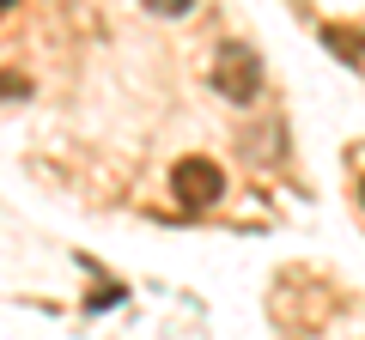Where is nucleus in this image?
I'll list each match as a JSON object with an SVG mask.
<instances>
[{
  "label": "nucleus",
  "mask_w": 365,
  "mask_h": 340,
  "mask_svg": "<svg viewBox=\"0 0 365 340\" xmlns=\"http://www.w3.org/2000/svg\"><path fill=\"white\" fill-rule=\"evenodd\" d=\"M146 6H153L158 18H182V13H189V6H195V0H146Z\"/></svg>",
  "instance_id": "nucleus-4"
},
{
  "label": "nucleus",
  "mask_w": 365,
  "mask_h": 340,
  "mask_svg": "<svg viewBox=\"0 0 365 340\" xmlns=\"http://www.w3.org/2000/svg\"><path fill=\"white\" fill-rule=\"evenodd\" d=\"M323 43H329V49H347V61H365V37H359V31L329 25V31H323Z\"/></svg>",
  "instance_id": "nucleus-3"
},
{
  "label": "nucleus",
  "mask_w": 365,
  "mask_h": 340,
  "mask_svg": "<svg viewBox=\"0 0 365 340\" xmlns=\"http://www.w3.org/2000/svg\"><path fill=\"white\" fill-rule=\"evenodd\" d=\"M6 6H13V0H0V13H6Z\"/></svg>",
  "instance_id": "nucleus-5"
},
{
  "label": "nucleus",
  "mask_w": 365,
  "mask_h": 340,
  "mask_svg": "<svg viewBox=\"0 0 365 340\" xmlns=\"http://www.w3.org/2000/svg\"><path fill=\"white\" fill-rule=\"evenodd\" d=\"M359 195H365V188H359Z\"/></svg>",
  "instance_id": "nucleus-6"
},
{
  "label": "nucleus",
  "mask_w": 365,
  "mask_h": 340,
  "mask_svg": "<svg viewBox=\"0 0 365 340\" xmlns=\"http://www.w3.org/2000/svg\"><path fill=\"white\" fill-rule=\"evenodd\" d=\"M213 92H220L225 104H250V97L262 92V55L250 49V43H225V49L213 55Z\"/></svg>",
  "instance_id": "nucleus-1"
},
{
  "label": "nucleus",
  "mask_w": 365,
  "mask_h": 340,
  "mask_svg": "<svg viewBox=\"0 0 365 340\" xmlns=\"http://www.w3.org/2000/svg\"><path fill=\"white\" fill-rule=\"evenodd\" d=\"M170 195H177L182 207H213V201L225 195V170L213 164V158H182V164L170 170Z\"/></svg>",
  "instance_id": "nucleus-2"
}]
</instances>
